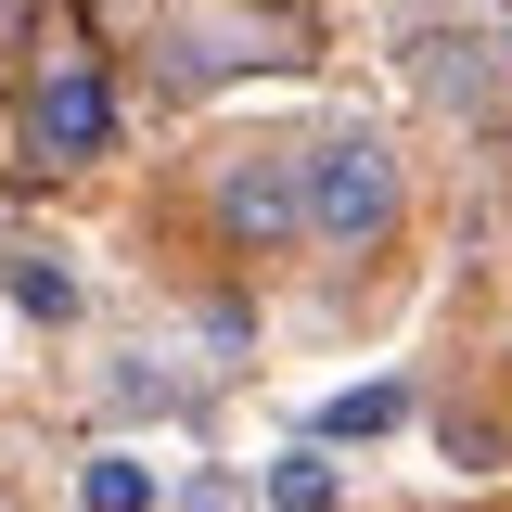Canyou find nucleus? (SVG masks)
Returning a JSON list of instances; mask_svg holds the SVG:
<instances>
[{
    "label": "nucleus",
    "mask_w": 512,
    "mask_h": 512,
    "mask_svg": "<svg viewBox=\"0 0 512 512\" xmlns=\"http://www.w3.org/2000/svg\"><path fill=\"white\" fill-rule=\"evenodd\" d=\"M13 295H26V308H39V320H77V282H64L52 256H26V269H13Z\"/></svg>",
    "instance_id": "nucleus-6"
},
{
    "label": "nucleus",
    "mask_w": 512,
    "mask_h": 512,
    "mask_svg": "<svg viewBox=\"0 0 512 512\" xmlns=\"http://www.w3.org/2000/svg\"><path fill=\"white\" fill-rule=\"evenodd\" d=\"M269 512H346L333 448H282V461H269Z\"/></svg>",
    "instance_id": "nucleus-4"
},
{
    "label": "nucleus",
    "mask_w": 512,
    "mask_h": 512,
    "mask_svg": "<svg viewBox=\"0 0 512 512\" xmlns=\"http://www.w3.org/2000/svg\"><path fill=\"white\" fill-rule=\"evenodd\" d=\"M295 231L333 244V256L397 231V154H384L372 128H346V141H320V154H308V180H295Z\"/></svg>",
    "instance_id": "nucleus-1"
},
{
    "label": "nucleus",
    "mask_w": 512,
    "mask_h": 512,
    "mask_svg": "<svg viewBox=\"0 0 512 512\" xmlns=\"http://www.w3.org/2000/svg\"><path fill=\"white\" fill-rule=\"evenodd\" d=\"M231 218H256V231H295V180H231Z\"/></svg>",
    "instance_id": "nucleus-7"
},
{
    "label": "nucleus",
    "mask_w": 512,
    "mask_h": 512,
    "mask_svg": "<svg viewBox=\"0 0 512 512\" xmlns=\"http://www.w3.org/2000/svg\"><path fill=\"white\" fill-rule=\"evenodd\" d=\"M26 128H39V154L77 167V154H103V141H116V90H103L90 64H52V77H39V103H26Z\"/></svg>",
    "instance_id": "nucleus-2"
},
{
    "label": "nucleus",
    "mask_w": 512,
    "mask_h": 512,
    "mask_svg": "<svg viewBox=\"0 0 512 512\" xmlns=\"http://www.w3.org/2000/svg\"><path fill=\"white\" fill-rule=\"evenodd\" d=\"M77 512H167V461L154 448H90L77 461Z\"/></svg>",
    "instance_id": "nucleus-3"
},
{
    "label": "nucleus",
    "mask_w": 512,
    "mask_h": 512,
    "mask_svg": "<svg viewBox=\"0 0 512 512\" xmlns=\"http://www.w3.org/2000/svg\"><path fill=\"white\" fill-rule=\"evenodd\" d=\"M397 423H410V397H397V384H346V397L320 410V436H397Z\"/></svg>",
    "instance_id": "nucleus-5"
}]
</instances>
